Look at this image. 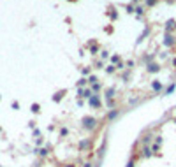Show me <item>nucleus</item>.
Returning <instances> with one entry per match:
<instances>
[{
  "instance_id": "21",
  "label": "nucleus",
  "mask_w": 176,
  "mask_h": 167,
  "mask_svg": "<svg viewBox=\"0 0 176 167\" xmlns=\"http://www.w3.org/2000/svg\"><path fill=\"white\" fill-rule=\"evenodd\" d=\"M100 90V83H93L92 84V91H99Z\"/></svg>"
},
{
  "instance_id": "3",
  "label": "nucleus",
  "mask_w": 176,
  "mask_h": 167,
  "mask_svg": "<svg viewBox=\"0 0 176 167\" xmlns=\"http://www.w3.org/2000/svg\"><path fill=\"white\" fill-rule=\"evenodd\" d=\"M174 37H173V35L171 34H166V39H164V46H166V48H171V46H174Z\"/></svg>"
},
{
  "instance_id": "24",
  "label": "nucleus",
  "mask_w": 176,
  "mask_h": 167,
  "mask_svg": "<svg viewBox=\"0 0 176 167\" xmlns=\"http://www.w3.org/2000/svg\"><path fill=\"white\" fill-rule=\"evenodd\" d=\"M106 72H107V74H113V72H114V67H113V65H107Z\"/></svg>"
},
{
  "instance_id": "12",
  "label": "nucleus",
  "mask_w": 176,
  "mask_h": 167,
  "mask_svg": "<svg viewBox=\"0 0 176 167\" xmlns=\"http://www.w3.org/2000/svg\"><path fill=\"white\" fill-rule=\"evenodd\" d=\"M63 93H65V91H58V93H55V95H53V102H60V100H62L63 98Z\"/></svg>"
},
{
  "instance_id": "31",
  "label": "nucleus",
  "mask_w": 176,
  "mask_h": 167,
  "mask_svg": "<svg viewBox=\"0 0 176 167\" xmlns=\"http://www.w3.org/2000/svg\"><path fill=\"white\" fill-rule=\"evenodd\" d=\"M13 109H20V104H18V102H13Z\"/></svg>"
},
{
  "instance_id": "22",
  "label": "nucleus",
  "mask_w": 176,
  "mask_h": 167,
  "mask_svg": "<svg viewBox=\"0 0 176 167\" xmlns=\"http://www.w3.org/2000/svg\"><path fill=\"white\" fill-rule=\"evenodd\" d=\"M111 62H113V63H118V65H120V63H122V62H120V56H118V55L111 56Z\"/></svg>"
},
{
  "instance_id": "10",
  "label": "nucleus",
  "mask_w": 176,
  "mask_h": 167,
  "mask_svg": "<svg viewBox=\"0 0 176 167\" xmlns=\"http://www.w3.org/2000/svg\"><path fill=\"white\" fill-rule=\"evenodd\" d=\"M152 153H153V151H152V150H150L148 146H144V148H143V151H141V157L148 158V157H152Z\"/></svg>"
},
{
  "instance_id": "18",
  "label": "nucleus",
  "mask_w": 176,
  "mask_h": 167,
  "mask_svg": "<svg viewBox=\"0 0 176 167\" xmlns=\"http://www.w3.org/2000/svg\"><path fill=\"white\" fill-rule=\"evenodd\" d=\"M152 60H153V55H146V56H143V62H146V63H152Z\"/></svg>"
},
{
  "instance_id": "34",
  "label": "nucleus",
  "mask_w": 176,
  "mask_h": 167,
  "mask_svg": "<svg viewBox=\"0 0 176 167\" xmlns=\"http://www.w3.org/2000/svg\"><path fill=\"white\" fill-rule=\"evenodd\" d=\"M173 63H174V67H176V58H174V60H173Z\"/></svg>"
},
{
  "instance_id": "2",
  "label": "nucleus",
  "mask_w": 176,
  "mask_h": 167,
  "mask_svg": "<svg viewBox=\"0 0 176 167\" xmlns=\"http://www.w3.org/2000/svg\"><path fill=\"white\" fill-rule=\"evenodd\" d=\"M88 106H90V107H93V109H97V107H100V106H102V102H100V97H99L97 93H93V95L88 98Z\"/></svg>"
},
{
  "instance_id": "23",
  "label": "nucleus",
  "mask_w": 176,
  "mask_h": 167,
  "mask_svg": "<svg viewBox=\"0 0 176 167\" xmlns=\"http://www.w3.org/2000/svg\"><path fill=\"white\" fill-rule=\"evenodd\" d=\"M93 83H97V77H95V76H90V77H88V84H93Z\"/></svg>"
},
{
  "instance_id": "15",
  "label": "nucleus",
  "mask_w": 176,
  "mask_h": 167,
  "mask_svg": "<svg viewBox=\"0 0 176 167\" xmlns=\"http://www.w3.org/2000/svg\"><path fill=\"white\" fill-rule=\"evenodd\" d=\"M30 109H32V113H35V114H37V113L41 111V106H39V104H32V107H30Z\"/></svg>"
},
{
  "instance_id": "19",
  "label": "nucleus",
  "mask_w": 176,
  "mask_h": 167,
  "mask_svg": "<svg viewBox=\"0 0 176 167\" xmlns=\"http://www.w3.org/2000/svg\"><path fill=\"white\" fill-rule=\"evenodd\" d=\"M107 14H109V18H111L113 21L118 20V13H116V11H111V13H107Z\"/></svg>"
},
{
  "instance_id": "26",
  "label": "nucleus",
  "mask_w": 176,
  "mask_h": 167,
  "mask_svg": "<svg viewBox=\"0 0 176 167\" xmlns=\"http://www.w3.org/2000/svg\"><path fill=\"white\" fill-rule=\"evenodd\" d=\"M86 83H88V79H84V77H83V79H79V83H77V84H79V86H84Z\"/></svg>"
},
{
  "instance_id": "17",
  "label": "nucleus",
  "mask_w": 176,
  "mask_h": 167,
  "mask_svg": "<svg viewBox=\"0 0 176 167\" xmlns=\"http://www.w3.org/2000/svg\"><path fill=\"white\" fill-rule=\"evenodd\" d=\"M90 49H92V53H97V51H99V46L95 44V42H90Z\"/></svg>"
},
{
  "instance_id": "9",
  "label": "nucleus",
  "mask_w": 176,
  "mask_h": 167,
  "mask_svg": "<svg viewBox=\"0 0 176 167\" xmlns=\"http://www.w3.org/2000/svg\"><path fill=\"white\" fill-rule=\"evenodd\" d=\"M114 93H116V88H114V86L107 88V90H106V98H107V100H109V98H113V97H114Z\"/></svg>"
},
{
  "instance_id": "32",
  "label": "nucleus",
  "mask_w": 176,
  "mask_h": 167,
  "mask_svg": "<svg viewBox=\"0 0 176 167\" xmlns=\"http://www.w3.org/2000/svg\"><path fill=\"white\" fill-rule=\"evenodd\" d=\"M127 167H136V164H134V160H130L129 164H127Z\"/></svg>"
},
{
  "instance_id": "5",
  "label": "nucleus",
  "mask_w": 176,
  "mask_h": 167,
  "mask_svg": "<svg viewBox=\"0 0 176 167\" xmlns=\"http://www.w3.org/2000/svg\"><path fill=\"white\" fill-rule=\"evenodd\" d=\"M176 28V21L174 20H167L166 21V34H171V30Z\"/></svg>"
},
{
  "instance_id": "13",
  "label": "nucleus",
  "mask_w": 176,
  "mask_h": 167,
  "mask_svg": "<svg viewBox=\"0 0 176 167\" xmlns=\"http://www.w3.org/2000/svg\"><path fill=\"white\" fill-rule=\"evenodd\" d=\"M157 4H159V0H144V6L146 7H153Z\"/></svg>"
},
{
  "instance_id": "7",
  "label": "nucleus",
  "mask_w": 176,
  "mask_h": 167,
  "mask_svg": "<svg viewBox=\"0 0 176 167\" xmlns=\"http://www.w3.org/2000/svg\"><path fill=\"white\" fill-rule=\"evenodd\" d=\"M88 148H90V139L79 141V151H84V150H88Z\"/></svg>"
},
{
  "instance_id": "20",
  "label": "nucleus",
  "mask_w": 176,
  "mask_h": 167,
  "mask_svg": "<svg viewBox=\"0 0 176 167\" xmlns=\"http://www.w3.org/2000/svg\"><path fill=\"white\" fill-rule=\"evenodd\" d=\"M136 13H137V16H143V13H144V7L137 6V7H136Z\"/></svg>"
},
{
  "instance_id": "35",
  "label": "nucleus",
  "mask_w": 176,
  "mask_h": 167,
  "mask_svg": "<svg viewBox=\"0 0 176 167\" xmlns=\"http://www.w3.org/2000/svg\"><path fill=\"white\" fill-rule=\"evenodd\" d=\"M65 167H74V165H70V164H69V165H65Z\"/></svg>"
},
{
  "instance_id": "11",
  "label": "nucleus",
  "mask_w": 176,
  "mask_h": 167,
  "mask_svg": "<svg viewBox=\"0 0 176 167\" xmlns=\"http://www.w3.org/2000/svg\"><path fill=\"white\" fill-rule=\"evenodd\" d=\"M152 90H153V91H160L162 90V83H160V81H153V83H152Z\"/></svg>"
},
{
  "instance_id": "6",
  "label": "nucleus",
  "mask_w": 176,
  "mask_h": 167,
  "mask_svg": "<svg viewBox=\"0 0 176 167\" xmlns=\"http://www.w3.org/2000/svg\"><path fill=\"white\" fill-rule=\"evenodd\" d=\"M118 114H120V111H118V109H111V111L107 113L106 120H107V121H113L114 118H118Z\"/></svg>"
},
{
  "instance_id": "25",
  "label": "nucleus",
  "mask_w": 176,
  "mask_h": 167,
  "mask_svg": "<svg viewBox=\"0 0 176 167\" xmlns=\"http://www.w3.org/2000/svg\"><path fill=\"white\" fill-rule=\"evenodd\" d=\"M127 11H129V13H134V11H136V7H134L132 4H129V6H127Z\"/></svg>"
},
{
  "instance_id": "29",
  "label": "nucleus",
  "mask_w": 176,
  "mask_h": 167,
  "mask_svg": "<svg viewBox=\"0 0 176 167\" xmlns=\"http://www.w3.org/2000/svg\"><path fill=\"white\" fill-rule=\"evenodd\" d=\"M148 34H150V28H144V32H143V35H141V39H143V37H146Z\"/></svg>"
},
{
  "instance_id": "28",
  "label": "nucleus",
  "mask_w": 176,
  "mask_h": 167,
  "mask_svg": "<svg viewBox=\"0 0 176 167\" xmlns=\"http://www.w3.org/2000/svg\"><path fill=\"white\" fill-rule=\"evenodd\" d=\"M148 143H150V135H144L143 137V144H148Z\"/></svg>"
},
{
  "instance_id": "16",
  "label": "nucleus",
  "mask_w": 176,
  "mask_h": 167,
  "mask_svg": "<svg viewBox=\"0 0 176 167\" xmlns=\"http://www.w3.org/2000/svg\"><path fill=\"white\" fill-rule=\"evenodd\" d=\"M37 153L41 155V157H46V155H48V148H41V150H37Z\"/></svg>"
},
{
  "instance_id": "14",
  "label": "nucleus",
  "mask_w": 176,
  "mask_h": 167,
  "mask_svg": "<svg viewBox=\"0 0 176 167\" xmlns=\"http://www.w3.org/2000/svg\"><path fill=\"white\" fill-rule=\"evenodd\" d=\"M174 88H176V84H174V83H173V84H169V86H167V90H166V95H171V93L174 91Z\"/></svg>"
},
{
  "instance_id": "30",
  "label": "nucleus",
  "mask_w": 176,
  "mask_h": 167,
  "mask_svg": "<svg viewBox=\"0 0 176 167\" xmlns=\"http://www.w3.org/2000/svg\"><path fill=\"white\" fill-rule=\"evenodd\" d=\"M83 74H84V76H86V74H90V67H88V69L84 67V69H83Z\"/></svg>"
},
{
  "instance_id": "4",
  "label": "nucleus",
  "mask_w": 176,
  "mask_h": 167,
  "mask_svg": "<svg viewBox=\"0 0 176 167\" xmlns=\"http://www.w3.org/2000/svg\"><path fill=\"white\" fill-rule=\"evenodd\" d=\"M146 70L150 72V74H155V72H159V70H160V65H159V63H155V62H152V63H148Z\"/></svg>"
},
{
  "instance_id": "27",
  "label": "nucleus",
  "mask_w": 176,
  "mask_h": 167,
  "mask_svg": "<svg viewBox=\"0 0 176 167\" xmlns=\"http://www.w3.org/2000/svg\"><path fill=\"white\" fill-rule=\"evenodd\" d=\"M107 106H109L111 109H114V100H113V98H109V100H107Z\"/></svg>"
},
{
  "instance_id": "36",
  "label": "nucleus",
  "mask_w": 176,
  "mask_h": 167,
  "mask_svg": "<svg viewBox=\"0 0 176 167\" xmlns=\"http://www.w3.org/2000/svg\"><path fill=\"white\" fill-rule=\"evenodd\" d=\"M0 132H2V128H0Z\"/></svg>"
},
{
  "instance_id": "33",
  "label": "nucleus",
  "mask_w": 176,
  "mask_h": 167,
  "mask_svg": "<svg viewBox=\"0 0 176 167\" xmlns=\"http://www.w3.org/2000/svg\"><path fill=\"white\" fill-rule=\"evenodd\" d=\"M84 167H92V164H90V162H86V164H84Z\"/></svg>"
},
{
  "instance_id": "8",
  "label": "nucleus",
  "mask_w": 176,
  "mask_h": 167,
  "mask_svg": "<svg viewBox=\"0 0 176 167\" xmlns=\"http://www.w3.org/2000/svg\"><path fill=\"white\" fill-rule=\"evenodd\" d=\"M79 95H81V97H84L86 100H88V98L93 95V91H92V88H86V90H79Z\"/></svg>"
},
{
  "instance_id": "1",
  "label": "nucleus",
  "mask_w": 176,
  "mask_h": 167,
  "mask_svg": "<svg viewBox=\"0 0 176 167\" xmlns=\"http://www.w3.org/2000/svg\"><path fill=\"white\" fill-rule=\"evenodd\" d=\"M81 125H83L84 130H95L97 128V120L93 118V116H84L83 120H81Z\"/></svg>"
}]
</instances>
